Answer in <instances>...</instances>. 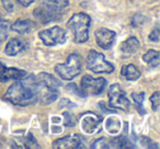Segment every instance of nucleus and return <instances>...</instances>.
Here are the masks:
<instances>
[{
  "instance_id": "nucleus-6",
  "label": "nucleus",
  "mask_w": 160,
  "mask_h": 149,
  "mask_svg": "<svg viewBox=\"0 0 160 149\" xmlns=\"http://www.w3.org/2000/svg\"><path fill=\"white\" fill-rule=\"evenodd\" d=\"M41 41L46 46L65 44L67 41V32L59 27H54L51 29L43 30L38 33Z\"/></svg>"
},
{
  "instance_id": "nucleus-1",
  "label": "nucleus",
  "mask_w": 160,
  "mask_h": 149,
  "mask_svg": "<svg viewBox=\"0 0 160 149\" xmlns=\"http://www.w3.org/2000/svg\"><path fill=\"white\" fill-rule=\"evenodd\" d=\"M3 99L12 104L20 107H28L38 102L35 76H25L24 78L11 85V87H9L6 92Z\"/></svg>"
},
{
  "instance_id": "nucleus-26",
  "label": "nucleus",
  "mask_w": 160,
  "mask_h": 149,
  "mask_svg": "<svg viewBox=\"0 0 160 149\" xmlns=\"http://www.w3.org/2000/svg\"><path fill=\"white\" fill-rule=\"evenodd\" d=\"M150 102H151V105H152V110L153 111H157L158 107H159V104H160L159 91H156L155 93L150 97Z\"/></svg>"
},
{
  "instance_id": "nucleus-27",
  "label": "nucleus",
  "mask_w": 160,
  "mask_h": 149,
  "mask_svg": "<svg viewBox=\"0 0 160 149\" xmlns=\"http://www.w3.org/2000/svg\"><path fill=\"white\" fill-rule=\"evenodd\" d=\"M25 144H27V147L29 148H40V146L38 145V142L35 140V138L33 137L32 134H29L25 138Z\"/></svg>"
},
{
  "instance_id": "nucleus-23",
  "label": "nucleus",
  "mask_w": 160,
  "mask_h": 149,
  "mask_svg": "<svg viewBox=\"0 0 160 149\" xmlns=\"http://www.w3.org/2000/svg\"><path fill=\"white\" fill-rule=\"evenodd\" d=\"M9 27H10V23L7 20L2 19V17L0 16V42H3L7 38Z\"/></svg>"
},
{
  "instance_id": "nucleus-17",
  "label": "nucleus",
  "mask_w": 160,
  "mask_h": 149,
  "mask_svg": "<svg viewBox=\"0 0 160 149\" xmlns=\"http://www.w3.org/2000/svg\"><path fill=\"white\" fill-rule=\"evenodd\" d=\"M110 147L112 148H120V149H128V148H135V145L126 137V136H118L109 142Z\"/></svg>"
},
{
  "instance_id": "nucleus-12",
  "label": "nucleus",
  "mask_w": 160,
  "mask_h": 149,
  "mask_svg": "<svg viewBox=\"0 0 160 149\" xmlns=\"http://www.w3.org/2000/svg\"><path fill=\"white\" fill-rule=\"evenodd\" d=\"M101 122V118L98 115L93 113H87L81 117L80 124H81V128L86 134H92L97 131Z\"/></svg>"
},
{
  "instance_id": "nucleus-14",
  "label": "nucleus",
  "mask_w": 160,
  "mask_h": 149,
  "mask_svg": "<svg viewBox=\"0 0 160 149\" xmlns=\"http://www.w3.org/2000/svg\"><path fill=\"white\" fill-rule=\"evenodd\" d=\"M139 42L135 36H131L121 44V52L124 56L129 57L139 49Z\"/></svg>"
},
{
  "instance_id": "nucleus-3",
  "label": "nucleus",
  "mask_w": 160,
  "mask_h": 149,
  "mask_svg": "<svg viewBox=\"0 0 160 149\" xmlns=\"http://www.w3.org/2000/svg\"><path fill=\"white\" fill-rule=\"evenodd\" d=\"M82 68V60L78 54L73 53L68 56V59L65 64H58L55 66V72L62 80H72L79 73Z\"/></svg>"
},
{
  "instance_id": "nucleus-11",
  "label": "nucleus",
  "mask_w": 160,
  "mask_h": 149,
  "mask_svg": "<svg viewBox=\"0 0 160 149\" xmlns=\"http://www.w3.org/2000/svg\"><path fill=\"white\" fill-rule=\"evenodd\" d=\"M27 76V71L18 68H8L0 62V82L9 80H20Z\"/></svg>"
},
{
  "instance_id": "nucleus-24",
  "label": "nucleus",
  "mask_w": 160,
  "mask_h": 149,
  "mask_svg": "<svg viewBox=\"0 0 160 149\" xmlns=\"http://www.w3.org/2000/svg\"><path fill=\"white\" fill-rule=\"evenodd\" d=\"M91 148L92 149H98V148L107 149V148H110V144H109V142H108L107 138L101 137V138H99V139H97L96 142L92 144Z\"/></svg>"
},
{
  "instance_id": "nucleus-2",
  "label": "nucleus",
  "mask_w": 160,
  "mask_h": 149,
  "mask_svg": "<svg viewBox=\"0 0 160 149\" xmlns=\"http://www.w3.org/2000/svg\"><path fill=\"white\" fill-rule=\"evenodd\" d=\"M90 25H91V18L85 12L75 13L67 23L68 29L73 33V41L78 44L88 41Z\"/></svg>"
},
{
  "instance_id": "nucleus-9",
  "label": "nucleus",
  "mask_w": 160,
  "mask_h": 149,
  "mask_svg": "<svg viewBox=\"0 0 160 149\" xmlns=\"http://www.w3.org/2000/svg\"><path fill=\"white\" fill-rule=\"evenodd\" d=\"M53 148L58 149H77V148H83L82 139L78 134L73 135L65 136L62 138L55 140L53 142Z\"/></svg>"
},
{
  "instance_id": "nucleus-10",
  "label": "nucleus",
  "mask_w": 160,
  "mask_h": 149,
  "mask_svg": "<svg viewBox=\"0 0 160 149\" xmlns=\"http://www.w3.org/2000/svg\"><path fill=\"white\" fill-rule=\"evenodd\" d=\"M94 35H96L97 44L103 49H109L114 44V41L116 37L115 32L112 30L105 29V27L98 29L94 32Z\"/></svg>"
},
{
  "instance_id": "nucleus-31",
  "label": "nucleus",
  "mask_w": 160,
  "mask_h": 149,
  "mask_svg": "<svg viewBox=\"0 0 160 149\" xmlns=\"http://www.w3.org/2000/svg\"><path fill=\"white\" fill-rule=\"evenodd\" d=\"M18 2L22 7H29V6H31L34 2V0H18Z\"/></svg>"
},
{
  "instance_id": "nucleus-22",
  "label": "nucleus",
  "mask_w": 160,
  "mask_h": 149,
  "mask_svg": "<svg viewBox=\"0 0 160 149\" xmlns=\"http://www.w3.org/2000/svg\"><path fill=\"white\" fill-rule=\"evenodd\" d=\"M144 98H145L144 92H139V93H132V99L134 100V102H135V104H136V107H137V110L139 111L140 114L146 113L145 110H142V109H144V107H142Z\"/></svg>"
},
{
  "instance_id": "nucleus-7",
  "label": "nucleus",
  "mask_w": 160,
  "mask_h": 149,
  "mask_svg": "<svg viewBox=\"0 0 160 149\" xmlns=\"http://www.w3.org/2000/svg\"><path fill=\"white\" fill-rule=\"evenodd\" d=\"M109 96V104L113 109H120L123 111H127L129 109V101L126 97L124 90L120 85H112L108 91Z\"/></svg>"
},
{
  "instance_id": "nucleus-21",
  "label": "nucleus",
  "mask_w": 160,
  "mask_h": 149,
  "mask_svg": "<svg viewBox=\"0 0 160 149\" xmlns=\"http://www.w3.org/2000/svg\"><path fill=\"white\" fill-rule=\"evenodd\" d=\"M105 128L110 134H116L121 129V121L118 117H108L105 121Z\"/></svg>"
},
{
  "instance_id": "nucleus-15",
  "label": "nucleus",
  "mask_w": 160,
  "mask_h": 149,
  "mask_svg": "<svg viewBox=\"0 0 160 149\" xmlns=\"http://www.w3.org/2000/svg\"><path fill=\"white\" fill-rule=\"evenodd\" d=\"M35 79L38 82H40L41 85H44L46 87L54 88V89H58V87H60V81L57 78L47 72H41L38 73V76H35Z\"/></svg>"
},
{
  "instance_id": "nucleus-16",
  "label": "nucleus",
  "mask_w": 160,
  "mask_h": 149,
  "mask_svg": "<svg viewBox=\"0 0 160 149\" xmlns=\"http://www.w3.org/2000/svg\"><path fill=\"white\" fill-rule=\"evenodd\" d=\"M11 29L14 32L20 34H27L30 32L34 31L35 29V23L31 20H17L13 24L11 25Z\"/></svg>"
},
{
  "instance_id": "nucleus-28",
  "label": "nucleus",
  "mask_w": 160,
  "mask_h": 149,
  "mask_svg": "<svg viewBox=\"0 0 160 149\" xmlns=\"http://www.w3.org/2000/svg\"><path fill=\"white\" fill-rule=\"evenodd\" d=\"M145 20H146V19H145V17H144V16H142V14L137 13V14H135V16L133 17V20H132V23H133L134 27H140V25L144 24Z\"/></svg>"
},
{
  "instance_id": "nucleus-29",
  "label": "nucleus",
  "mask_w": 160,
  "mask_h": 149,
  "mask_svg": "<svg viewBox=\"0 0 160 149\" xmlns=\"http://www.w3.org/2000/svg\"><path fill=\"white\" fill-rule=\"evenodd\" d=\"M1 2H2L3 8L6 9L7 12H12L14 9V3L12 0H1Z\"/></svg>"
},
{
  "instance_id": "nucleus-13",
  "label": "nucleus",
  "mask_w": 160,
  "mask_h": 149,
  "mask_svg": "<svg viewBox=\"0 0 160 149\" xmlns=\"http://www.w3.org/2000/svg\"><path fill=\"white\" fill-rule=\"evenodd\" d=\"M27 47V44L25 42L22 40V38H19V37H14V38H11L9 42L7 43L6 45V54L9 56H16L18 55L19 53L25 49Z\"/></svg>"
},
{
  "instance_id": "nucleus-5",
  "label": "nucleus",
  "mask_w": 160,
  "mask_h": 149,
  "mask_svg": "<svg viewBox=\"0 0 160 149\" xmlns=\"http://www.w3.org/2000/svg\"><path fill=\"white\" fill-rule=\"evenodd\" d=\"M107 87V80L104 78H93V77L86 75L81 79L80 89L81 96H97L100 94Z\"/></svg>"
},
{
  "instance_id": "nucleus-4",
  "label": "nucleus",
  "mask_w": 160,
  "mask_h": 149,
  "mask_svg": "<svg viewBox=\"0 0 160 149\" xmlns=\"http://www.w3.org/2000/svg\"><path fill=\"white\" fill-rule=\"evenodd\" d=\"M87 67L96 73H111L114 71V66L107 62L104 55L97 51H90L87 56Z\"/></svg>"
},
{
  "instance_id": "nucleus-8",
  "label": "nucleus",
  "mask_w": 160,
  "mask_h": 149,
  "mask_svg": "<svg viewBox=\"0 0 160 149\" xmlns=\"http://www.w3.org/2000/svg\"><path fill=\"white\" fill-rule=\"evenodd\" d=\"M33 14L34 18L43 24H47V23L53 22V21H58L62 18V11L45 7L43 5H40L38 8H35Z\"/></svg>"
},
{
  "instance_id": "nucleus-25",
  "label": "nucleus",
  "mask_w": 160,
  "mask_h": 149,
  "mask_svg": "<svg viewBox=\"0 0 160 149\" xmlns=\"http://www.w3.org/2000/svg\"><path fill=\"white\" fill-rule=\"evenodd\" d=\"M62 116H64V124L66 125V126L73 127L76 125L75 117H73V115H71L69 112H65V113L62 114Z\"/></svg>"
},
{
  "instance_id": "nucleus-30",
  "label": "nucleus",
  "mask_w": 160,
  "mask_h": 149,
  "mask_svg": "<svg viewBox=\"0 0 160 149\" xmlns=\"http://www.w3.org/2000/svg\"><path fill=\"white\" fill-rule=\"evenodd\" d=\"M149 40L151 42H158L159 41V29H158V27H156L151 31V33L149 34Z\"/></svg>"
},
{
  "instance_id": "nucleus-18",
  "label": "nucleus",
  "mask_w": 160,
  "mask_h": 149,
  "mask_svg": "<svg viewBox=\"0 0 160 149\" xmlns=\"http://www.w3.org/2000/svg\"><path fill=\"white\" fill-rule=\"evenodd\" d=\"M121 73H122L123 77H125V79H127V80H129V81L137 80L140 77V71L138 70L137 67L133 64H128V65L123 66Z\"/></svg>"
},
{
  "instance_id": "nucleus-20",
  "label": "nucleus",
  "mask_w": 160,
  "mask_h": 149,
  "mask_svg": "<svg viewBox=\"0 0 160 149\" xmlns=\"http://www.w3.org/2000/svg\"><path fill=\"white\" fill-rule=\"evenodd\" d=\"M40 5L62 11V9L68 6V0H40Z\"/></svg>"
},
{
  "instance_id": "nucleus-19",
  "label": "nucleus",
  "mask_w": 160,
  "mask_h": 149,
  "mask_svg": "<svg viewBox=\"0 0 160 149\" xmlns=\"http://www.w3.org/2000/svg\"><path fill=\"white\" fill-rule=\"evenodd\" d=\"M142 60L149 67L156 68L160 64V53L158 51H155V49H150V51H148L142 55Z\"/></svg>"
}]
</instances>
